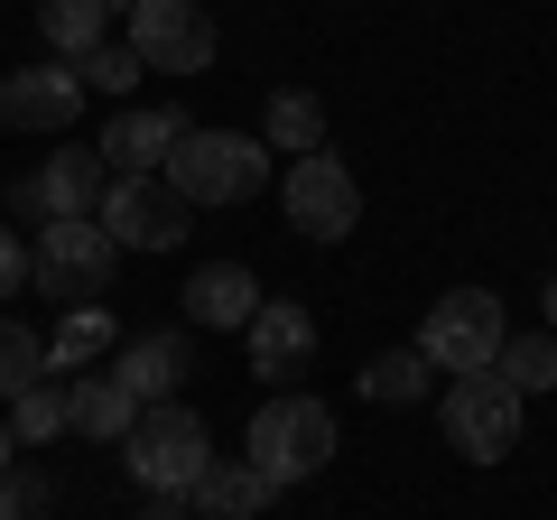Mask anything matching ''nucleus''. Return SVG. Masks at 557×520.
Returning <instances> with one entry per match:
<instances>
[{
  "instance_id": "f257e3e1",
  "label": "nucleus",
  "mask_w": 557,
  "mask_h": 520,
  "mask_svg": "<svg viewBox=\"0 0 557 520\" xmlns=\"http://www.w3.org/2000/svg\"><path fill=\"white\" fill-rule=\"evenodd\" d=\"M242 446H251V465L270 474V493H288V483H307V474L335 465V409L307 400V391H278V400L251 409V437Z\"/></svg>"
},
{
  "instance_id": "f03ea898",
  "label": "nucleus",
  "mask_w": 557,
  "mask_h": 520,
  "mask_svg": "<svg viewBox=\"0 0 557 520\" xmlns=\"http://www.w3.org/2000/svg\"><path fill=\"white\" fill-rule=\"evenodd\" d=\"M168 186L186 205H251L270 186V140H251V131H186L168 149Z\"/></svg>"
},
{
  "instance_id": "7ed1b4c3",
  "label": "nucleus",
  "mask_w": 557,
  "mask_h": 520,
  "mask_svg": "<svg viewBox=\"0 0 557 520\" xmlns=\"http://www.w3.org/2000/svg\"><path fill=\"white\" fill-rule=\"evenodd\" d=\"M121 465H131L139 493H196V474L214 465V437H205V419L186 400H159V409H139V428L121 437Z\"/></svg>"
},
{
  "instance_id": "20e7f679",
  "label": "nucleus",
  "mask_w": 557,
  "mask_h": 520,
  "mask_svg": "<svg viewBox=\"0 0 557 520\" xmlns=\"http://www.w3.org/2000/svg\"><path fill=\"white\" fill-rule=\"evenodd\" d=\"M520 391L502 372H456L446 381V446H456L465 465H502L520 446Z\"/></svg>"
},
{
  "instance_id": "39448f33",
  "label": "nucleus",
  "mask_w": 557,
  "mask_h": 520,
  "mask_svg": "<svg viewBox=\"0 0 557 520\" xmlns=\"http://www.w3.org/2000/svg\"><path fill=\"white\" fill-rule=\"evenodd\" d=\"M112 260H121V242L102 233V223H38L28 280H38L47 298H65V307H102V288H112Z\"/></svg>"
},
{
  "instance_id": "423d86ee",
  "label": "nucleus",
  "mask_w": 557,
  "mask_h": 520,
  "mask_svg": "<svg viewBox=\"0 0 557 520\" xmlns=\"http://www.w3.org/2000/svg\"><path fill=\"white\" fill-rule=\"evenodd\" d=\"M502 344H511V325H502V298H493V288H446V298L428 307L418 354L437 362V372H493Z\"/></svg>"
},
{
  "instance_id": "0eeeda50",
  "label": "nucleus",
  "mask_w": 557,
  "mask_h": 520,
  "mask_svg": "<svg viewBox=\"0 0 557 520\" xmlns=\"http://www.w3.org/2000/svg\"><path fill=\"white\" fill-rule=\"evenodd\" d=\"M94 223L121 242V251H177L186 223H196V205H186L168 177H112V186H102V214H94Z\"/></svg>"
},
{
  "instance_id": "6e6552de",
  "label": "nucleus",
  "mask_w": 557,
  "mask_h": 520,
  "mask_svg": "<svg viewBox=\"0 0 557 520\" xmlns=\"http://www.w3.org/2000/svg\"><path fill=\"white\" fill-rule=\"evenodd\" d=\"M278 205H288V223H298L307 242H344V233L362 223V186H354V168H344L335 149H307V159H288Z\"/></svg>"
},
{
  "instance_id": "1a4fd4ad",
  "label": "nucleus",
  "mask_w": 557,
  "mask_h": 520,
  "mask_svg": "<svg viewBox=\"0 0 557 520\" xmlns=\"http://www.w3.org/2000/svg\"><path fill=\"white\" fill-rule=\"evenodd\" d=\"M131 47H139L149 75H205V65H214V20H205L196 0H139Z\"/></svg>"
},
{
  "instance_id": "9d476101",
  "label": "nucleus",
  "mask_w": 557,
  "mask_h": 520,
  "mask_svg": "<svg viewBox=\"0 0 557 520\" xmlns=\"http://www.w3.org/2000/svg\"><path fill=\"white\" fill-rule=\"evenodd\" d=\"M177 140H186V112H168V102H121L94 149H102L112 177H168V149Z\"/></svg>"
},
{
  "instance_id": "9b49d317",
  "label": "nucleus",
  "mask_w": 557,
  "mask_h": 520,
  "mask_svg": "<svg viewBox=\"0 0 557 520\" xmlns=\"http://www.w3.org/2000/svg\"><path fill=\"white\" fill-rule=\"evenodd\" d=\"M75 112H84V75L75 65H20V75L0 84V121H10V131H75Z\"/></svg>"
},
{
  "instance_id": "f8f14e48",
  "label": "nucleus",
  "mask_w": 557,
  "mask_h": 520,
  "mask_svg": "<svg viewBox=\"0 0 557 520\" xmlns=\"http://www.w3.org/2000/svg\"><path fill=\"white\" fill-rule=\"evenodd\" d=\"M102 186H112L102 149H57V159L28 177V196H38V223H94L102 214Z\"/></svg>"
},
{
  "instance_id": "ddd939ff",
  "label": "nucleus",
  "mask_w": 557,
  "mask_h": 520,
  "mask_svg": "<svg viewBox=\"0 0 557 520\" xmlns=\"http://www.w3.org/2000/svg\"><path fill=\"white\" fill-rule=\"evenodd\" d=\"M242 344H251V372L298 381L307 362H317V317H307L298 298H260V317L242 325Z\"/></svg>"
},
{
  "instance_id": "4468645a",
  "label": "nucleus",
  "mask_w": 557,
  "mask_h": 520,
  "mask_svg": "<svg viewBox=\"0 0 557 520\" xmlns=\"http://www.w3.org/2000/svg\"><path fill=\"white\" fill-rule=\"evenodd\" d=\"M177 298H186V325H205V335H242V325L260 317V280L242 260H205Z\"/></svg>"
},
{
  "instance_id": "2eb2a0df",
  "label": "nucleus",
  "mask_w": 557,
  "mask_h": 520,
  "mask_svg": "<svg viewBox=\"0 0 557 520\" xmlns=\"http://www.w3.org/2000/svg\"><path fill=\"white\" fill-rule=\"evenodd\" d=\"M112 381L131 391L139 409L177 400V381H186V335H121V354H112Z\"/></svg>"
},
{
  "instance_id": "dca6fc26",
  "label": "nucleus",
  "mask_w": 557,
  "mask_h": 520,
  "mask_svg": "<svg viewBox=\"0 0 557 520\" xmlns=\"http://www.w3.org/2000/svg\"><path fill=\"white\" fill-rule=\"evenodd\" d=\"M186 502H196V520H260L270 511V474H260L251 456H214Z\"/></svg>"
},
{
  "instance_id": "f3484780",
  "label": "nucleus",
  "mask_w": 557,
  "mask_h": 520,
  "mask_svg": "<svg viewBox=\"0 0 557 520\" xmlns=\"http://www.w3.org/2000/svg\"><path fill=\"white\" fill-rule=\"evenodd\" d=\"M10 428H20V446H57L65 428H75V381H65L57 362H47V372L28 381L20 400H10Z\"/></svg>"
},
{
  "instance_id": "a211bd4d",
  "label": "nucleus",
  "mask_w": 557,
  "mask_h": 520,
  "mask_svg": "<svg viewBox=\"0 0 557 520\" xmlns=\"http://www.w3.org/2000/svg\"><path fill=\"white\" fill-rule=\"evenodd\" d=\"M354 391L372 409H409V400H428V354H418V344H391V354H372L354 372Z\"/></svg>"
},
{
  "instance_id": "6ab92c4d",
  "label": "nucleus",
  "mask_w": 557,
  "mask_h": 520,
  "mask_svg": "<svg viewBox=\"0 0 557 520\" xmlns=\"http://www.w3.org/2000/svg\"><path fill=\"white\" fill-rule=\"evenodd\" d=\"M112 354H121L112 307H65V317H57V344H47L57 372H84V362H112Z\"/></svg>"
},
{
  "instance_id": "aec40b11",
  "label": "nucleus",
  "mask_w": 557,
  "mask_h": 520,
  "mask_svg": "<svg viewBox=\"0 0 557 520\" xmlns=\"http://www.w3.org/2000/svg\"><path fill=\"white\" fill-rule=\"evenodd\" d=\"M131 428H139V400L121 391L112 372H84V381H75V437H102V446H121Z\"/></svg>"
},
{
  "instance_id": "412c9836",
  "label": "nucleus",
  "mask_w": 557,
  "mask_h": 520,
  "mask_svg": "<svg viewBox=\"0 0 557 520\" xmlns=\"http://www.w3.org/2000/svg\"><path fill=\"white\" fill-rule=\"evenodd\" d=\"M38 28H47V47H57L65 65H84L112 38V10H102V0H38Z\"/></svg>"
},
{
  "instance_id": "4be33fe9",
  "label": "nucleus",
  "mask_w": 557,
  "mask_h": 520,
  "mask_svg": "<svg viewBox=\"0 0 557 520\" xmlns=\"http://www.w3.org/2000/svg\"><path fill=\"white\" fill-rule=\"evenodd\" d=\"M260 140L270 149H325V102L317 94H298V84H288V94H270V112H260Z\"/></svg>"
},
{
  "instance_id": "5701e85b",
  "label": "nucleus",
  "mask_w": 557,
  "mask_h": 520,
  "mask_svg": "<svg viewBox=\"0 0 557 520\" xmlns=\"http://www.w3.org/2000/svg\"><path fill=\"white\" fill-rule=\"evenodd\" d=\"M502 381H511L520 400H539V391H557V335H511L502 344V362H493Z\"/></svg>"
},
{
  "instance_id": "b1692460",
  "label": "nucleus",
  "mask_w": 557,
  "mask_h": 520,
  "mask_svg": "<svg viewBox=\"0 0 557 520\" xmlns=\"http://www.w3.org/2000/svg\"><path fill=\"white\" fill-rule=\"evenodd\" d=\"M38 372H47V344L28 335L20 317H0V409L20 400V391H28V381H38Z\"/></svg>"
},
{
  "instance_id": "393cba45",
  "label": "nucleus",
  "mask_w": 557,
  "mask_h": 520,
  "mask_svg": "<svg viewBox=\"0 0 557 520\" xmlns=\"http://www.w3.org/2000/svg\"><path fill=\"white\" fill-rule=\"evenodd\" d=\"M75 75H84V94H121V102H131V84L149 75V65H139V47H121V38H102L94 57L75 65Z\"/></svg>"
},
{
  "instance_id": "a878e982",
  "label": "nucleus",
  "mask_w": 557,
  "mask_h": 520,
  "mask_svg": "<svg viewBox=\"0 0 557 520\" xmlns=\"http://www.w3.org/2000/svg\"><path fill=\"white\" fill-rule=\"evenodd\" d=\"M28 280V251H20V233H10V223H0V298H10V288Z\"/></svg>"
},
{
  "instance_id": "bb28decb",
  "label": "nucleus",
  "mask_w": 557,
  "mask_h": 520,
  "mask_svg": "<svg viewBox=\"0 0 557 520\" xmlns=\"http://www.w3.org/2000/svg\"><path fill=\"white\" fill-rule=\"evenodd\" d=\"M10 493H20V511H28V520H38V511H57V483H47V474H20Z\"/></svg>"
},
{
  "instance_id": "cd10ccee",
  "label": "nucleus",
  "mask_w": 557,
  "mask_h": 520,
  "mask_svg": "<svg viewBox=\"0 0 557 520\" xmlns=\"http://www.w3.org/2000/svg\"><path fill=\"white\" fill-rule=\"evenodd\" d=\"M139 520H196V502H186V493H149V511H139Z\"/></svg>"
},
{
  "instance_id": "c85d7f7f",
  "label": "nucleus",
  "mask_w": 557,
  "mask_h": 520,
  "mask_svg": "<svg viewBox=\"0 0 557 520\" xmlns=\"http://www.w3.org/2000/svg\"><path fill=\"white\" fill-rule=\"evenodd\" d=\"M10 456H20V428H10V409H0V474H10Z\"/></svg>"
},
{
  "instance_id": "c756f323",
  "label": "nucleus",
  "mask_w": 557,
  "mask_h": 520,
  "mask_svg": "<svg viewBox=\"0 0 557 520\" xmlns=\"http://www.w3.org/2000/svg\"><path fill=\"white\" fill-rule=\"evenodd\" d=\"M0 520H28V511H20V493H10V474H0Z\"/></svg>"
},
{
  "instance_id": "7c9ffc66",
  "label": "nucleus",
  "mask_w": 557,
  "mask_h": 520,
  "mask_svg": "<svg viewBox=\"0 0 557 520\" xmlns=\"http://www.w3.org/2000/svg\"><path fill=\"white\" fill-rule=\"evenodd\" d=\"M102 10H112V20H131V10H139V0H102Z\"/></svg>"
},
{
  "instance_id": "2f4dec72",
  "label": "nucleus",
  "mask_w": 557,
  "mask_h": 520,
  "mask_svg": "<svg viewBox=\"0 0 557 520\" xmlns=\"http://www.w3.org/2000/svg\"><path fill=\"white\" fill-rule=\"evenodd\" d=\"M548 335H557V280H548Z\"/></svg>"
},
{
  "instance_id": "473e14b6",
  "label": "nucleus",
  "mask_w": 557,
  "mask_h": 520,
  "mask_svg": "<svg viewBox=\"0 0 557 520\" xmlns=\"http://www.w3.org/2000/svg\"><path fill=\"white\" fill-rule=\"evenodd\" d=\"M196 10H205V0H196Z\"/></svg>"
}]
</instances>
